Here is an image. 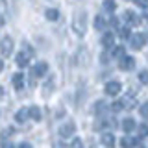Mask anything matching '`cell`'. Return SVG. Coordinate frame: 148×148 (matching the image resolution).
I'll return each mask as SVG.
<instances>
[{"label": "cell", "instance_id": "ffe728a7", "mask_svg": "<svg viewBox=\"0 0 148 148\" xmlns=\"http://www.w3.org/2000/svg\"><path fill=\"white\" fill-rule=\"evenodd\" d=\"M111 109H113L115 113H119V111H122V109H126V108H124V102H122V100H119V102H113Z\"/></svg>", "mask_w": 148, "mask_h": 148}, {"label": "cell", "instance_id": "d6986e66", "mask_svg": "<svg viewBox=\"0 0 148 148\" xmlns=\"http://www.w3.org/2000/svg\"><path fill=\"white\" fill-rule=\"evenodd\" d=\"M104 9L106 11H115V9H117L115 0H104Z\"/></svg>", "mask_w": 148, "mask_h": 148}, {"label": "cell", "instance_id": "ac0fdd59", "mask_svg": "<svg viewBox=\"0 0 148 148\" xmlns=\"http://www.w3.org/2000/svg\"><path fill=\"white\" fill-rule=\"evenodd\" d=\"M95 28H96L98 32L106 28V21H104V17H102V15H96V17H95Z\"/></svg>", "mask_w": 148, "mask_h": 148}, {"label": "cell", "instance_id": "4316f807", "mask_svg": "<svg viewBox=\"0 0 148 148\" xmlns=\"http://www.w3.org/2000/svg\"><path fill=\"white\" fill-rule=\"evenodd\" d=\"M120 37H122V39H130V30L128 28H122V30H120Z\"/></svg>", "mask_w": 148, "mask_h": 148}, {"label": "cell", "instance_id": "277c9868", "mask_svg": "<svg viewBox=\"0 0 148 148\" xmlns=\"http://www.w3.org/2000/svg\"><path fill=\"white\" fill-rule=\"evenodd\" d=\"M120 91H122V85H120V82H115V80L113 82H108V83H106V87H104V92L108 96H117Z\"/></svg>", "mask_w": 148, "mask_h": 148}, {"label": "cell", "instance_id": "52a82bcc", "mask_svg": "<svg viewBox=\"0 0 148 148\" xmlns=\"http://www.w3.org/2000/svg\"><path fill=\"white\" fill-rule=\"evenodd\" d=\"M48 72V65H46V61H39L34 65V69H32V74H34L35 78H43L45 74Z\"/></svg>", "mask_w": 148, "mask_h": 148}, {"label": "cell", "instance_id": "9a60e30c", "mask_svg": "<svg viewBox=\"0 0 148 148\" xmlns=\"http://www.w3.org/2000/svg\"><path fill=\"white\" fill-rule=\"evenodd\" d=\"M30 119L34 120V122H39L41 120V109L37 108V106H32L30 108Z\"/></svg>", "mask_w": 148, "mask_h": 148}, {"label": "cell", "instance_id": "ba28073f", "mask_svg": "<svg viewBox=\"0 0 148 148\" xmlns=\"http://www.w3.org/2000/svg\"><path fill=\"white\" fill-rule=\"evenodd\" d=\"M74 132H76V124H74V122H65L63 126L59 128V135L65 137V139H67V137H72Z\"/></svg>", "mask_w": 148, "mask_h": 148}, {"label": "cell", "instance_id": "cb8c5ba5", "mask_svg": "<svg viewBox=\"0 0 148 148\" xmlns=\"http://www.w3.org/2000/svg\"><path fill=\"white\" fill-rule=\"evenodd\" d=\"M71 148H83V141H82L80 137L72 139V143H71Z\"/></svg>", "mask_w": 148, "mask_h": 148}, {"label": "cell", "instance_id": "7402d4cb", "mask_svg": "<svg viewBox=\"0 0 148 148\" xmlns=\"http://www.w3.org/2000/svg\"><path fill=\"white\" fill-rule=\"evenodd\" d=\"M139 133H141V137L148 135V122H143L141 126H139Z\"/></svg>", "mask_w": 148, "mask_h": 148}, {"label": "cell", "instance_id": "8992f818", "mask_svg": "<svg viewBox=\"0 0 148 148\" xmlns=\"http://www.w3.org/2000/svg\"><path fill=\"white\" fill-rule=\"evenodd\" d=\"M11 52H13V39L9 35H4L2 37V58H8Z\"/></svg>", "mask_w": 148, "mask_h": 148}, {"label": "cell", "instance_id": "3957f363", "mask_svg": "<svg viewBox=\"0 0 148 148\" xmlns=\"http://www.w3.org/2000/svg\"><path fill=\"white\" fill-rule=\"evenodd\" d=\"M146 41H148V37L145 34H132V37H130V45H132L133 50H141L146 45Z\"/></svg>", "mask_w": 148, "mask_h": 148}, {"label": "cell", "instance_id": "8fae6325", "mask_svg": "<svg viewBox=\"0 0 148 148\" xmlns=\"http://www.w3.org/2000/svg\"><path fill=\"white\" fill-rule=\"evenodd\" d=\"M102 46H104V48H115V35L113 34H104L102 35Z\"/></svg>", "mask_w": 148, "mask_h": 148}, {"label": "cell", "instance_id": "44dd1931", "mask_svg": "<svg viewBox=\"0 0 148 148\" xmlns=\"http://www.w3.org/2000/svg\"><path fill=\"white\" fill-rule=\"evenodd\" d=\"M104 111H106V104L104 102H96L95 104V113L100 115V113H104Z\"/></svg>", "mask_w": 148, "mask_h": 148}, {"label": "cell", "instance_id": "83f0119b", "mask_svg": "<svg viewBox=\"0 0 148 148\" xmlns=\"http://www.w3.org/2000/svg\"><path fill=\"white\" fill-rule=\"evenodd\" d=\"M133 2H135L139 8H146L148 6V0H133Z\"/></svg>", "mask_w": 148, "mask_h": 148}, {"label": "cell", "instance_id": "2e32d148", "mask_svg": "<svg viewBox=\"0 0 148 148\" xmlns=\"http://www.w3.org/2000/svg\"><path fill=\"white\" fill-rule=\"evenodd\" d=\"M137 145V141L133 137H122V141H120V146L122 148H133Z\"/></svg>", "mask_w": 148, "mask_h": 148}, {"label": "cell", "instance_id": "484cf974", "mask_svg": "<svg viewBox=\"0 0 148 148\" xmlns=\"http://www.w3.org/2000/svg\"><path fill=\"white\" fill-rule=\"evenodd\" d=\"M139 113H141V117L148 119V102H146V104H143L141 108H139Z\"/></svg>", "mask_w": 148, "mask_h": 148}, {"label": "cell", "instance_id": "7a4b0ae2", "mask_svg": "<svg viewBox=\"0 0 148 148\" xmlns=\"http://www.w3.org/2000/svg\"><path fill=\"white\" fill-rule=\"evenodd\" d=\"M34 58V50L28 46V48L24 50V52H21V54H17V58H15V63L18 65L21 69H24L28 67V63H30V59Z\"/></svg>", "mask_w": 148, "mask_h": 148}, {"label": "cell", "instance_id": "f1b7e54d", "mask_svg": "<svg viewBox=\"0 0 148 148\" xmlns=\"http://www.w3.org/2000/svg\"><path fill=\"white\" fill-rule=\"evenodd\" d=\"M18 148H34V146H32L30 143H21V146H18Z\"/></svg>", "mask_w": 148, "mask_h": 148}, {"label": "cell", "instance_id": "7c38bea8", "mask_svg": "<svg viewBox=\"0 0 148 148\" xmlns=\"http://www.w3.org/2000/svg\"><path fill=\"white\" fill-rule=\"evenodd\" d=\"M11 83H13V87H15L17 91H21L22 87H24V74H21V72L13 74V78H11Z\"/></svg>", "mask_w": 148, "mask_h": 148}, {"label": "cell", "instance_id": "9c48e42d", "mask_svg": "<svg viewBox=\"0 0 148 148\" xmlns=\"http://www.w3.org/2000/svg\"><path fill=\"white\" fill-rule=\"evenodd\" d=\"M100 143H102V145H104L106 148H113L115 145H117V139H115L113 133H102Z\"/></svg>", "mask_w": 148, "mask_h": 148}, {"label": "cell", "instance_id": "d4e9b609", "mask_svg": "<svg viewBox=\"0 0 148 148\" xmlns=\"http://www.w3.org/2000/svg\"><path fill=\"white\" fill-rule=\"evenodd\" d=\"M113 56H115V58H124V48H122V46H115V48H113Z\"/></svg>", "mask_w": 148, "mask_h": 148}, {"label": "cell", "instance_id": "5b68a950", "mask_svg": "<svg viewBox=\"0 0 148 148\" xmlns=\"http://www.w3.org/2000/svg\"><path fill=\"white\" fill-rule=\"evenodd\" d=\"M119 69H120V71H133V69H135V59H133L132 56H124V58H120Z\"/></svg>", "mask_w": 148, "mask_h": 148}, {"label": "cell", "instance_id": "30bf717a", "mask_svg": "<svg viewBox=\"0 0 148 148\" xmlns=\"http://www.w3.org/2000/svg\"><path fill=\"white\" fill-rule=\"evenodd\" d=\"M124 18H126V22H128L130 26H139V24H141V18H139V15H137V13H133V11H130V9L124 13Z\"/></svg>", "mask_w": 148, "mask_h": 148}, {"label": "cell", "instance_id": "4fadbf2b", "mask_svg": "<svg viewBox=\"0 0 148 148\" xmlns=\"http://www.w3.org/2000/svg\"><path fill=\"white\" fill-rule=\"evenodd\" d=\"M135 128H137V124H135V120H133L132 117H126V119L122 120V130H124L126 133H132Z\"/></svg>", "mask_w": 148, "mask_h": 148}, {"label": "cell", "instance_id": "6da1fadb", "mask_svg": "<svg viewBox=\"0 0 148 148\" xmlns=\"http://www.w3.org/2000/svg\"><path fill=\"white\" fill-rule=\"evenodd\" d=\"M72 32L76 35H85L87 32V13L85 11H78L72 18Z\"/></svg>", "mask_w": 148, "mask_h": 148}, {"label": "cell", "instance_id": "e0dca14e", "mask_svg": "<svg viewBox=\"0 0 148 148\" xmlns=\"http://www.w3.org/2000/svg\"><path fill=\"white\" fill-rule=\"evenodd\" d=\"M45 17L48 18V21H58V18H59V11H58V9H46Z\"/></svg>", "mask_w": 148, "mask_h": 148}, {"label": "cell", "instance_id": "603a6c76", "mask_svg": "<svg viewBox=\"0 0 148 148\" xmlns=\"http://www.w3.org/2000/svg\"><path fill=\"white\" fill-rule=\"evenodd\" d=\"M139 82L148 85V71H141V72H139Z\"/></svg>", "mask_w": 148, "mask_h": 148}, {"label": "cell", "instance_id": "5bb4252c", "mask_svg": "<svg viewBox=\"0 0 148 148\" xmlns=\"http://www.w3.org/2000/svg\"><path fill=\"white\" fill-rule=\"evenodd\" d=\"M28 117H30V108H22L21 111H17L15 120H17V122H26Z\"/></svg>", "mask_w": 148, "mask_h": 148}]
</instances>
